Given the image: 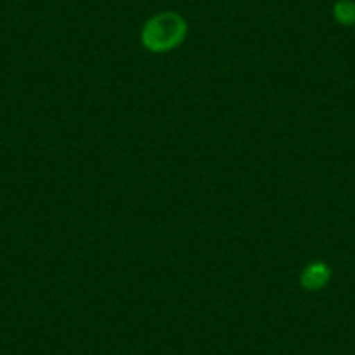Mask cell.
<instances>
[{"mask_svg":"<svg viewBox=\"0 0 355 355\" xmlns=\"http://www.w3.org/2000/svg\"><path fill=\"white\" fill-rule=\"evenodd\" d=\"M187 21L176 12H159L145 23L141 42L150 53H169L187 37Z\"/></svg>","mask_w":355,"mask_h":355,"instance_id":"1","label":"cell"},{"mask_svg":"<svg viewBox=\"0 0 355 355\" xmlns=\"http://www.w3.org/2000/svg\"><path fill=\"white\" fill-rule=\"evenodd\" d=\"M331 268L322 261L310 263L302 274V286L309 291H319L329 282Z\"/></svg>","mask_w":355,"mask_h":355,"instance_id":"2","label":"cell"},{"mask_svg":"<svg viewBox=\"0 0 355 355\" xmlns=\"http://www.w3.org/2000/svg\"><path fill=\"white\" fill-rule=\"evenodd\" d=\"M333 16L340 25H355V2L354 0H338L333 6Z\"/></svg>","mask_w":355,"mask_h":355,"instance_id":"3","label":"cell"}]
</instances>
